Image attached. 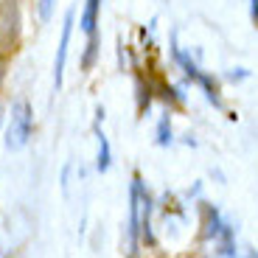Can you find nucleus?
I'll return each instance as SVG.
<instances>
[{
	"mask_svg": "<svg viewBox=\"0 0 258 258\" xmlns=\"http://www.w3.org/2000/svg\"><path fill=\"white\" fill-rule=\"evenodd\" d=\"M171 56H174V62L180 64L182 71H185V76H188V79H194V82H200V79H202L200 68H197V64H194L191 59H188L185 53L180 51V45H177V42H174V45H171Z\"/></svg>",
	"mask_w": 258,
	"mask_h": 258,
	"instance_id": "nucleus-6",
	"label": "nucleus"
},
{
	"mask_svg": "<svg viewBox=\"0 0 258 258\" xmlns=\"http://www.w3.org/2000/svg\"><path fill=\"white\" fill-rule=\"evenodd\" d=\"M138 107H141V112L149 107V87H143V82H138Z\"/></svg>",
	"mask_w": 258,
	"mask_h": 258,
	"instance_id": "nucleus-11",
	"label": "nucleus"
},
{
	"mask_svg": "<svg viewBox=\"0 0 258 258\" xmlns=\"http://www.w3.org/2000/svg\"><path fill=\"white\" fill-rule=\"evenodd\" d=\"M250 3H252V20L258 23V0H250Z\"/></svg>",
	"mask_w": 258,
	"mask_h": 258,
	"instance_id": "nucleus-13",
	"label": "nucleus"
},
{
	"mask_svg": "<svg viewBox=\"0 0 258 258\" xmlns=\"http://www.w3.org/2000/svg\"><path fill=\"white\" fill-rule=\"evenodd\" d=\"M96 138H98V160H96V168H98V171H107V168H110V160H112L110 143H107V138H104L101 129H96Z\"/></svg>",
	"mask_w": 258,
	"mask_h": 258,
	"instance_id": "nucleus-8",
	"label": "nucleus"
},
{
	"mask_svg": "<svg viewBox=\"0 0 258 258\" xmlns=\"http://www.w3.org/2000/svg\"><path fill=\"white\" fill-rule=\"evenodd\" d=\"M98 6H101V0H87V6H84V14H82V28L87 37L96 34V23H98Z\"/></svg>",
	"mask_w": 258,
	"mask_h": 258,
	"instance_id": "nucleus-5",
	"label": "nucleus"
},
{
	"mask_svg": "<svg viewBox=\"0 0 258 258\" xmlns=\"http://www.w3.org/2000/svg\"><path fill=\"white\" fill-rule=\"evenodd\" d=\"M157 143H160V146H168V143H171V126H168V118H163L160 126H157Z\"/></svg>",
	"mask_w": 258,
	"mask_h": 258,
	"instance_id": "nucleus-10",
	"label": "nucleus"
},
{
	"mask_svg": "<svg viewBox=\"0 0 258 258\" xmlns=\"http://www.w3.org/2000/svg\"><path fill=\"white\" fill-rule=\"evenodd\" d=\"M51 12H53V0H39V17L51 20Z\"/></svg>",
	"mask_w": 258,
	"mask_h": 258,
	"instance_id": "nucleus-12",
	"label": "nucleus"
},
{
	"mask_svg": "<svg viewBox=\"0 0 258 258\" xmlns=\"http://www.w3.org/2000/svg\"><path fill=\"white\" fill-rule=\"evenodd\" d=\"M222 230V219L219 213L213 211L211 205H205V230H202V239H216Z\"/></svg>",
	"mask_w": 258,
	"mask_h": 258,
	"instance_id": "nucleus-7",
	"label": "nucleus"
},
{
	"mask_svg": "<svg viewBox=\"0 0 258 258\" xmlns=\"http://www.w3.org/2000/svg\"><path fill=\"white\" fill-rule=\"evenodd\" d=\"M71 31H73V9L64 14L62 23V39L56 48V62H53V90L62 87V73H64V59H68V45H71Z\"/></svg>",
	"mask_w": 258,
	"mask_h": 258,
	"instance_id": "nucleus-4",
	"label": "nucleus"
},
{
	"mask_svg": "<svg viewBox=\"0 0 258 258\" xmlns=\"http://www.w3.org/2000/svg\"><path fill=\"white\" fill-rule=\"evenodd\" d=\"M31 126H34V115L28 101H17L12 107V123L6 132V149H23L31 138Z\"/></svg>",
	"mask_w": 258,
	"mask_h": 258,
	"instance_id": "nucleus-1",
	"label": "nucleus"
},
{
	"mask_svg": "<svg viewBox=\"0 0 258 258\" xmlns=\"http://www.w3.org/2000/svg\"><path fill=\"white\" fill-rule=\"evenodd\" d=\"M141 185L143 180L135 177L129 191V255L138 252V236H141Z\"/></svg>",
	"mask_w": 258,
	"mask_h": 258,
	"instance_id": "nucleus-3",
	"label": "nucleus"
},
{
	"mask_svg": "<svg viewBox=\"0 0 258 258\" xmlns=\"http://www.w3.org/2000/svg\"><path fill=\"white\" fill-rule=\"evenodd\" d=\"M96 53H98V37L93 34L90 42H87V53H84V59H82V68H84V71H90V68H93V62H96Z\"/></svg>",
	"mask_w": 258,
	"mask_h": 258,
	"instance_id": "nucleus-9",
	"label": "nucleus"
},
{
	"mask_svg": "<svg viewBox=\"0 0 258 258\" xmlns=\"http://www.w3.org/2000/svg\"><path fill=\"white\" fill-rule=\"evenodd\" d=\"M247 71H239V73H227V79H244Z\"/></svg>",
	"mask_w": 258,
	"mask_h": 258,
	"instance_id": "nucleus-14",
	"label": "nucleus"
},
{
	"mask_svg": "<svg viewBox=\"0 0 258 258\" xmlns=\"http://www.w3.org/2000/svg\"><path fill=\"white\" fill-rule=\"evenodd\" d=\"M20 37V3L17 0H0V45L9 48Z\"/></svg>",
	"mask_w": 258,
	"mask_h": 258,
	"instance_id": "nucleus-2",
	"label": "nucleus"
}]
</instances>
